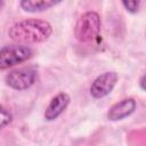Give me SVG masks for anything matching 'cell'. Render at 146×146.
<instances>
[{
  "instance_id": "cell-6",
  "label": "cell",
  "mask_w": 146,
  "mask_h": 146,
  "mask_svg": "<svg viewBox=\"0 0 146 146\" xmlns=\"http://www.w3.org/2000/svg\"><path fill=\"white\" fill-rule=\"evenodd\" d=\"M70 104V96L66 92H60L56 95L47 106L44 111V119L48 121H52L57 119L68 106Z\"/></svg>"
},
{
  "instance_id": "cell-3",
  "label": "cell",
  "mask_w": 146,
  "mask_h": 146,
  "mask_svg": "<svg viewBox=\"0 0 146 146\" xmlns=\"http://www.w3.org/2000/svg\"><path fill=\"white\" fill-rule=\"evenodd\" d=\"M32 56V49L23 44L6 46L0 49V70H7L27 60Z\"/></svg>"
},
{
  "instance_id": "cell-10",
  "label": "cell",
  "mask_w": 146,
  "mask_h": 146,
  "mask_svg": "<svg viewBox=\"0 0 146 146\" xmlns=\"http://www.w3.org/2000/svg\"><path fill=\"white\" fill-rule=\"evenodd\" d=\"M122 5H123V7L128 11H130V13H137L138 9H139L140 2L139 1H123Z\"/></svg>"
},
{
  "instance_id": "cell-1",
  "label": "cell",
  "mask_w": 146,
  "mask_h": 146,
  "mask_svg": "<svg viewBox=\"0 0 146 146\" xmlns=\"http://www.w3.org/2000/svg\"><path fill=\"white\" fill-rule=\"evenodd\" d=\"M52 33V26L49 22L42 19H24L14 24L8 35L18 43H39L48 40Z\"/></svg>"
},
{
  "instance_id": "cell-4",
  "label": "cell",
  "mask_w": 146,
  "mask_h": 146,
  "mask_svg": "<svg viewBox=\"0 0 146 146\" xmlns=\"http://www.w3.org/2000/svg\"><path fill=\"white\" fill-rule=\"evenodd\" d=\"M38 78L36 70L34 67H22L10 71L6 75V83L15 90H24L34 84Z\"/></svg>"
},
{
  "instance_id": "cell-9",
  "label": "cell",
  "mask_w": 146,
  "mask_h": 146,
  "mask_svg": "<svg viewBox=\"0 0 146 146\" xmlns=\"http://www.w3.org/2000/svg\"><path fill=\"white\" fill-rule=\"evenodd\" d=\"M11 119H13L11 113L7 108H5L2 105H0V129L8 125L11 122Z\"/></svg>"
},
{
  "instance_id": "cell-5",
  "label": "cell",
  "mask_w": 146,
  "mask_h": 146,
  "mask_svg": "<svg viewBox=\"0 0 146 146\" xmlns=\"http://www.w3.org/2000/svg\"><path fill=\"white\" fill-rule=\"evenodd\" d=\"M117 82V74L115 72H105L98 75L90 87V94L95 98H103L107 96Z\"/></svg>"
},
{
  "instance_id": "cell-2",
  "label": "cell",
  "mask_w": 146,
  "mask_h": 146,
  "mask_svg": "<svg viewBox=\"0 0 146 146\" xmlns=\"http://www.w3.org/2000/svg\"><path fill=\"white\" fill-rule=\"evenodd\" d=\"M100 25L102 22L99 15L96 11H87L76 21L74 26V35L80 42H91L98 36Z\"/></svg>"
},
{
  "instance_id": "cell-11",
  "label": "cell",
  "mask_w": 146,
  "mask_h": 146,
  "mask_svg": "<svg viewBox=\"0 0 146 146\" xmlns=\"http://www.w3.org/2000/svg\"><path fill=\"white\" fill-rule=\"evenodd\" d=\"M2 6H3V1H0V10H1V8H2Z\"/></svg>"
},
{
  "instance_id": "cell-8",
  "label": "cell",
  "mask_w": 146,
  "mask_h": 146,
  "mask_svg": "<svg viewBox=\"0 0 146 146\" xmlns=\"http://www.w3.org/2000/svg\"><path fill=\"white\" fill-rule=\"evenodd\" d=\"M59 3V1H52V0H23L21 1V7L29 13H36V11H43L47 10L54 6Z\"/></svg>"
},
{
  "instance_id": "cell-7",
  "label": "cell",
  "mask_w": 146,
  "mask_h": 146,
  "mask_svg": "<svg viewBox=\"0 0 146 146\" xmlns=\"http://www.w3.org/2000/svg\"><path fill=\"white\" fill-rule=\"evenodd\" d=\"M135 110H136L135 99L125 98V99L117 102L110 108V111L107 113V117L111 121H119V120H122V119L131 115L135 112Z\"/></svg>"
}]
</instances>
